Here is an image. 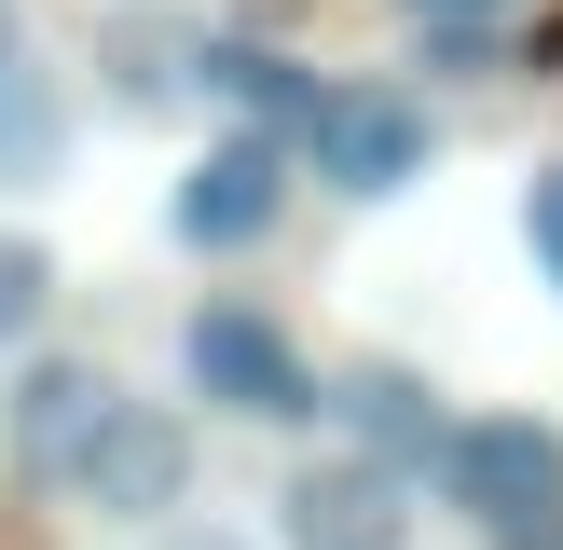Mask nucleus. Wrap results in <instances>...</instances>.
<instances>
[{
	"label": "nucleus",
	"instance_id": "obj_1",
	"mask_svg": "<svg viewBox=\"0 0 563 550\" xmlns=\"http://www.w3.org/2000/svg\"><path fill=\"white\" fill-rule=\"evenodd\" d=\"M289 152L317 165V193H344V207H385V193H412V179H427L440 124H427V97H399V82H317V110H302V138H289Z\"/></svg>",
	"mask_w": 563,
	"mask_h": 550
},
{
	"label": "nucleus",
	"instance_id": "obj_2",
	"mask_svg": "<svg viewBox=\"0 0 563 550\" xmlns=\"http://www.w3.org/2000/svg\"><path fill=\"white\" fill-rule=\"evenodd\" d=\"M440 509H467L482 537H550L563 522V427H537V413H454Z\"/></svg>",
	"mask_w": 563,
	"mask_h": 550
},
{
	"label": "nucleus",
	"instance_id": "obj_3",
	"mask_svg": "<svg viewBox=\"0 0 563 550\" xmlns=\"http://www.w3.org/2000/svg\"><path fill=\"white\" fill-rule=\"evenodd\" d=\"M179 372H192V399L247 413V427H302V413H330L317 372H302V344L262 317V302H207V317L179 330Z\"/></svg>",
	"mask_w": 563,
	"mask_h": 550
},
{
	"label": "nucleus",
	"instance_id": "obj_4",
	"mask_svg": "<svg viewBox=\"0 0 563 550\" xmlns=\"http://www.w3.org/2000/svg\"><path fill=\"white\" fill-rule=\"evenodd\" d=\"M289 138H262V124H234V138H207V152L179 165V193H165V220H179V248H207V262H234V248H262L275 220H289Z\"/></svg>",
	"mask_w": 563,
	"mask_h": 550
},
{
	"label": "nucleus",
	"instance_id": "obj_5",
	"mask_svg": "<svg viewBox=\"0 0 563 550\" xmlns=\"http://www.w3.org/2000/svg\"><path fill=\"white\" fill-rule=\"evenodd\" d=\"M275 537L289 550H412V468L385 454H302L289 482H275Z\"/></svg>",
	"mask_w": 563,
	"mask_h": 550
},
{
	"label": "nucleus",
	"instance_id": "obj_6",
	"mask_svg": "<svg viewBox=\"0 0 563 550\" xmlns=\"http://www.w3.org/2000/svg\"><path fill=\"white\" fill-rule=\"evenodd\" d=\"M110 413H124V385H110L97 358H27V372H14V413H0V440H14V482H55V495H69Z\"/></svg>",
	"mask_w": 563,
	"mask_h": 550
},
{
	"label": "nucleus",
	"instance_id": "obj_7",
	"mask_svg": "<svg viewBox=\"0 0 563 550\" xmlns=\"http://www.w3.org/2000/svg\"><path fill=\"white\" fill-rule=\"evenodd\" d=\"M69 495H82L97 522H165V509L192 495V427H179L165 399H124V413L97 427V454H82Z\"/></svg>",
	"mask_w": 563,
	"mask_h": 550
},
{
	"label": "nucleus",
	"instance_id": "obj_8",
	"mask_svg": "<svg viewBox=\"0 0 563 550\" xmlns=\"http://www.w3.org/2000/svg\"><path fill=\"white\" fill-rule=\"evenodd\" d=\"M330 413H344L357 454H385V468H440V440H454V413H440V385L412 372V358H357V372L330 385Z\"/></svg>",
	"mask_w": 563,
	"mask_h": 550
},
{
	"label": "nucleus",
	"instance_id": "obj_9",
	"mask_svg": "<svg viewBox=\"0 0 563 550\" xmlns=\"http://www.w3.org/2000/svg\"><path fill=\"white\" fill-rule=\"evenodd\" d=\"M55 165H69V97H55V69L0 55V193H42Z\"/></svg>",
	"mask_w": 563,
	"mask_h": 550
},
{
	"label": "nucleus",
	"instance_id": "obj_10",
	"mask_svg": "<svg viewBox=\"0 0 563 550\" xmlns=\"http://www.w3.org/2000/svg\"><path fill=\"white\" fill-rule=\"evenodd\" d=\"M192 82H207L220 110H247L262 138H302V110H317V82H302L275 42H207V55H192Z\"/></svg>",
	"mask_w": 563,
	"mask_h": 550
},
{
	"label": "nucleus",
	"instance_id": "obj_11",
	"mask_svg": "<svg viewBox=\"0 0 563 550\" xmlns=\"http://www.w3.org/2000/svg\"><path fill=\"white\" fill-rule=\"evenodd\" d=\"M192 55H207V42H179L165 14H124V28H110V97H124V110H152L165 82L192 69Z\"/></svg>",
	"mask_w": 563,
	"mask_h": 550
},
{
	"label": "nucleus",
	"instance_id": "obj_12",
	"mask_svg": "<svg viewBox=\"0 0 563 550\" xmlns=\"http://www.w3.org/2000/svg\"><path fill=\"white\" fill-rule=\"evenodd\" d=\"M42 302H55V262L27 234H0V358L27 344V330H42Z\"/></svg>",
	"mask_w": 563,
	"mask_h": 550
},
{
	"label": "nucleus",
	"instance_id": "obj_13",
	"mask_svg": "<svg viewBox=\"0 0 563 550\" xmlns=\"http://www.w3.org/2000/svg\"><path fill=\"white\" fill-rule=\"evenodd\" d=\"M522 248H537V275L563 289V165H537V179H522Z\"/></svg>",
	"mask_w": 563,
	"mask_h": 550
},
{
	"label": "nucleus",
	"instance_id": "obj_14",
	"mask_svg": "<svg viewBox=\"0 0 563 550\" xmlns=\"http://www.w3.org/2000/svg\"><path fill=\"white\" fill-rule=\"evenodd\" d=\"M399 14H412V28H427V42H482V28H495V14H509V0H399Z\"/></svg>",
	"mask_w": 563,
	"mask_h": 550
},
{
	"label": "nucleus",
	"instance_id": "obj_15",
	"mask_svg": "<svg viewBox=\"0 0 563 550\" xmlns=\"http://www.w3.org/2000/svg\"><path fill=\"white\" fill-rule=\"evenodd\" d=\"M152 550H247V537H207V522H192V537H152Z\"/></svg>",
	"mask_w": 563,
	"mask_h": 550
},
{
	"label": "nucleus",
	"instance_id": "obj_16",
	"mask_svg": "<svg viewBox=\"0 0 563 550\" xmlns=\"http://www.w3.org/2000/svg\"><path fill=\"white\" fill-rule=\"evenodd\" d=\"M0 55H27V28H14V0H0Z\"/></svg>",
	"mask_w": 563,
	"mask_h": 550
}]
</instances>
